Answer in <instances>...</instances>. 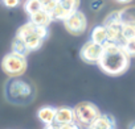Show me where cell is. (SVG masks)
<instances>
[{
	"label": "cell",
	"instance_id": "24",
	"mask_svg": "<svg viewBox=\"0 0 135 129\" xmlns=\"http://www.w3.org/2000/svg\"><path fill=\"white\" fill-rule=\"evenodd\" d=\"M2 3L7 8H16L20 4V0H2Z\"/></svg>",
	"mask_w": 135,
	"mask_h": 129
},
{
	"label": "cell",
	"instance_id": "7",
	"mask_svg": "<svg viewBox=\"0 0 135 129\" xmlns=\"http://www.w3.org/2000/svg\"><path fill=\"white\" fill-rule=\"evenodd\" d=\"M102 51H103V47L102 45H98L93 41H88L82 45L81 50H80V57L84 62L86 63H90V64H97L101 55H102Z\"/></svg>",
	"mask_w": 135,
	"mask_h": 129
},
{
	"label": "cell",
	"instance_id": "10",
	"mask_svg": "<svg viewBox=\"0 0 135 129\" xmlns=\"http://www.w3.org/2000/svg\"><path fill=\"white\" fill-rule=\"evenodd\" d=\"M56 107L52 105H44L37 111V117L41 122H44L45 125L49 124H54V119H56Z\"/></svg>",
	"mask_w": 135,
	"mask_h": 129
},
{
	"label": "cell",
	"instance_id": "3",
	"mask_svg": "<svg viewBox=\"0 0 135 129\" xmlns=\"http://www.w3.org/2000/svg\"><path fill=\"white\" fill-rule=\"evenodd\" d=\"M28 67L27 57L16 54L13 51L6 54L2 59V69L9 78H19L24 75Z\"/></svg>",
	"mask_w": 135,
	"mask_h": 129
},
{
	"label": "cell",
	"instance_id": "9",
	"mask_svg": "<svg viewBox=\"0 0 135 129\" xmlns=\"http://www.w3.org/2000/svg\"><path fill=\"white\" fill-rule=\"evenodd\" d=\"M91 129H113L115 128V119L110 113H101L91 124Z\"/></svg>",
	"mask_w": 135,
	"mask_h": 129
},
{
	"label": "cell",
	"instance_id": "29",
	"mask_svg": "<svg viewBox=\"0 0 135 129\" xmlns=\"http://www.w3.org/2000/svg\"><path fill=\"white\" fill-rule=\"evenodd\" d=\"M56 2H57V3H58V4H61V3H62V2H64V0H56Z\"/></svg>",
	"mask_w": 135,
	"mask_h": 129
},
{
	"label": "cell",
	"instance_id": "20",
	"mask_svg": "<svg viewBox=\"0 0 135 129\" xmlns=\"http://www.w3.org/2000/svg\"><path fill=\"white\" fill-rule=\"evenodd\" d=\"M80 4H81V0H64V2L61 3V6H62L65 9L69 11L70 13L78 11Z\"/></svg>",
	"mask_w": 135,
	"mask_h": 129
},
{
	"label": "cell",
	"instance_id": "27",
	"mask_svg": "<svg viewBox=\"0 0 135 129\" xmlns=\"http://www.w3.org/2000/svg\"><path fill=\"white\" fill-rule=\"evenodd\" d=\"M118 3H120V4H127V3H130V2H132V0H117Z\"/></svg>",
	"mask_w": 135,
	"mask_h": 129
},
{
	"label": "cell",
	"instance_id": "22",
	"mask_svg": "<svg viewBox=\"0 0 135 129\" xmlns=\"http://www.w3.org/2000/svg\"><path fill=\"white\" fill-rule=\"evenodd\" d=\"M35 33H36L40 38L45 40V38L49 36V29H48V26H37V25H36Z\"/></svg>",
	"mask_w": 135,
	"mask_h": 129
},
{
	"label": "cell",
	"instance_id": "8",
	"mask_svg": "<svg viewBox=\"0 0 135 129\" xmlns=\"http://www.w3.org/2000/svg\"><path fill=\"white\" fill-rule=\"evenodd\" d=\"M72 122H76L74 108H70V107H57L54 124L65 125V124H72Z\"/></svg>",
	"mask_w": 135,
	"mask_h": 129
},
{
	"label": "cell",
	"instance_id": "13",
	"mask_svg": "<svg viewBox=\"0 0 135 129\" xmlns=\"http://www.w3.org/2000/svg\"><path fill=\"white\" fill-rule=\"evenodd\" d=\"M23 41L25 42V45H27V47H28V50H29V51L38 50V49L42 46V42H44V40H42V38H40L36 33H33V34L28 36V37H27V38H24Z\"/></svg>",
	"mask_w": 135,
	"mask_h": 129
},
{
	"label": "cell",
	"instance_id": "1",
	"mask_svg": "<svg viewBox=\"0 0 135 129\" xmlns=\"http://www.w3.org/2000/svg\"><path fill=\"white\" fill-rule=\"evenodd\" d=\"M102 47L103 51L97 63L98 67L110 77H119L124 74L130 67L131 58L126 54L122 45L107 41L102 45Z\"/></svg>",
	"mask_w": 135,
	"mask_h": 129
},
{
	"label": "cell",
	"instance_id": "14",
	"mask_svg": "<svg viewBox=\"0 0 135 129\" xmlns=\"http://www.w3.org/2000/svg\"><path fill=\"white\" fill-rule=\"evenodd\" d=\"M102 25H105L106 28H107V26L122 25V19H120V9H119V11H113V12H110V13H109V15L105 17V20H103Z\"/></svg>",
	"mask_w": 135,
	"mask_h": 129
},
{
	"label": "cell",
	"instance_id": "2",
	"mask_svg": "<svg viewBox=\"0 0 135 129\" xmlns=\"http://www.w3.org/2000/svg\"><path fill=\"white\" fill-rule=\"evenodd\" d=\"M4 98L15 105H28L36 98V88L29 82L19 78H9L4 84Z\"/></svg>",
	"mask_w": 135,
	"mask_h": 129
},
{
	"label": "cell",
	"instance_id": "25",
	"mask_svg": "<svg viewBox=\"0 0 135 129\" xmlns=\"http://www.w3.org/2000/svg\"><path fill=\"white\" fill-rule=\"evenodd\" d=\"M60 129H81V126H80L77 122H72V124L60 125Z\"/></svg>",
	"mask_w": 135,
	"mask_h": 129
},
{
	"label": "cell",
	"instance_id": "32",
	"mask_svg": "<svg viewBox=\"0 0 135 129\" xmlns=\"http://www.w3.org/2000/svg\"><path fill=\"white\" fill-rule=\"evenodd\" d=\"M40 2H41V0H40Z\"/></svg>",
	"mask_w": 135,
	"mask_h": 129
},
{
	"label": "cell",
	"instance_id": "15",
	"mask_svg": "<svg viewBox=\"0 0 135 129\" xmlns=\"http://www.w3.org/2000/svg\"><path fill=\"white\" fill-rule=\"evenodd\" d=\"M35 29H36V25L32 24L31 21H28V23L23 24V25L17 29V32H16V37L20 38V40H24V38H27L28 36L33 34V33H35Z\"/></svg>",
	"mask_w": 135,
	"mask_h": 129
},
{
	"label": "cell",
	"instance_id": "16",
	"mask_svg": "<svg viewBox=\"0 0 135 129\" xmlns=\"http://www.w3.org/2000/svg\"><path fill=\"white\" fill-rule=\"evenodd\" d=\"M11 51H13V53H16V54H20V55H24V57H27V55L31 53V51L28 50L25 42H24L23 40L17 38V37H15V40L12 41V50H11Z\"/></svg>",
	"mask_w": 135,
	"mask_h": 129
},
{
	"label": "cell",
	"instance_id": "6",
	"mask_svg": "<svg viewBox=\"0 0 135 129\" xmlns=\"http://www.w3.org/2000/svg\"><path fill=\"white\" fill-rule=\"evenodd\" d=\"M120 19L122 40L126 41L130 38H135V7H127L120 9Z\"/></svg>",
	"mask_w": 135,
	"mask_h": 129
},
{
	"label": "cell",
	"instance_id": "18",
	"mask_svg": "<svg viewBox=\"0 0 135 129\" xmlns=\"http://www.w3.org/2000/svg\"><path fill=\"white\" fill-rule=\"evenodd\" d=\"M40 9H41V2H40V0H25V3H24V11L29 16L33 15V13H36Z\"/></svg>",
	"mask_w": 135,
	"mask_h": 129
},
{
	"label": "cell",
	"instance_id": "4",
	"mask_svg": "<svg viewBox=\"0 0 135 129\" xmlns=\"http://www.w3.org/2000/svg\"><path fill=\"white\" fill-rule=\"evenodd\" d=\"M74 113H76V122L81 128L88 129L98 119V116L101 115V111L98 109L95 104L90 101H82L74 107Z\"/></svg>",
	"mask_w": 135,
	"mask_h": 129
},
{
	"label": "cell",
	"instance_id": "23",
	"mask_svg": "<svg viewBox=\"0 0 135 129\" xmlns=\"http://www.w3.org/2000/svg\"><path fill=\"white\" fill-rule=\"evenodd\" d=\"M102 7H103V0H93V2L90 3V8H91V11H94V12L101 11Z\"/></svg>",
	"mask_w": 135,
	"mask_h": 129
},
{
	"label": "cell",
	"instance_id": "31",
	"mask_svg": "<svg viewBox=\"0 0 135 129\" xmlns=\"http://www.w3.org/2000/svg\"><path fill=\"white\" fill-rule=\"evenodd\" d=\"M88 129H91V128H88Z\"/></svg>",
	"mask_w": 135,
	"mask_h": 129
},
{
	"label": "cell",
	"instance_id": "26",
	"mask_svg": "<svg viewBox=\"0 0 135 129\" xmlns=\"http://www.w3.org/2000/svg\"><path fill=\"white\" fill-rule=\"evenodd\" d=\"M44 129H60V125H57V124H49V125H45Z\"/></svg>",
	"mask_w": 135,
	"mask_h": 129
},
{
	"label": "cell",
	"instance_id": "17",
	"mask_svg": "<svg viewBox=\"0 0 135 129\" xmlns=\"http://www.w3.org/2000/svg\"><path fill=\"white\" fill-rule=\"evenodd\" d=\"M72 13L68 11V9H65L61 4H57V7L54 8V11L52 12V19H53V21H65L68 17H69Z\"/></svg>",
	"mask_w": 135,
	"mask_h": 129
},
{
	"label": "cell",
	"instance_id": "11",
	"mask_svg": "<svg viewBox=\"0 0 135 129\" xmlns=\"http://www.w3.org/2000/svg\"><path fill=\"white\" fill-rule=\"evenodd\" d=\"M29 21H31L32 24L37 25V26H49L50 23L53 21V19H52V16H50L48 12L40 9V11H37L36 13H33V15L29 16Z\"/></svg>",
	"mask_w": 135,
	"mask_h": 129
},
{
	"label": "cell",
	"instance_id": "28",
	"mask_svg": "<svg viewBox=\"0 0 135 129\" xmlns=\"http://www.w3.org/2000/svg\"><path fill=\"white\" fill-rule=\"evenodd\" d=\"M128 129H135V121H131L128 124Z\"/></svg>",
	"mask_w": 135,
	"mask_h": 129
},
{
	"label": "cell",
	"instance_id": "5",
	"mask_svg": "<svg viewBox=\"0 0 135 129\" xmlns=\"http://www.w3.org/2000/svg\"><path fill=\"white\" fill-rule=\"evenodd\" d=\"M62 23H64L65 29L69 32L72 36H81V34L85 33V30L88 28V19H86L85 13L81 12L80 9L73 12Z\"/></svg>",
	"mask_w": 135,
	"mask_h": 129
},
{
	"label": "cell",
	"instance_id": "12",
	"mask_svg": "<svg viewBox=\"0 0 135 129\" xmlns=\"http://www.w3.org/2000/svg\"><path fill=\"white\" fill-rule=\"evenodd\" d=\"M90 41L98 44V45H103L107 42V30L105 25H97L91 29L90 32Z\"/></svg>",
	"mask_w": 135,
	"mask_h": 129
},
{
	"label": "cell",
	"instance_id": "21",
	"mask_svg": "<svg viewBox=\"0 0 135 129\" xmlns=\"http://www.w3.org/2000/svg\"><path fill=\"white\" fill-rule=\"evenodd\" d=\"M57 4L58 3L56 2V0H41V9L48 12L49 15H52V12L54 11Z\"/></svg>",
	"mask_w": 135,
	"mask_h": 129
},
{
	"label": "cell",
	"instance_id": "30",
	"mask_svg": "<svg viewBox=\"0 0 135 129\" xmlns=\"http://www.w3.org/2000/svg\"><path fill=\"white\" fill-rule=\"evenodd\" d=\"M113 129H117V128H113Z\"/></svg>",
	"mask_w": 135,
	"mask_h": 129
},
{
	"label": "cell",
	"instance_id": "19",
	"mask_svg": "<svg viewBox=\"0 0 135 129\" xmlns=\"http://www.w3.org/2000/svg\"><path fill=\"white\" fill-rule=\"evenodd\" d=\"M122 47L130 58H135V38H130V40L123 41Z\"/></svg>",
	"mask_w": 135,
	"mask_h": 129
}]
</instances>
